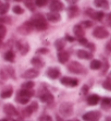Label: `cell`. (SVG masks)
Returning a JSON list of instances; mask_svg holds the SVG:
<instances>
[{
	"mask_svg": "<svg viewBox=\"0 0 111 121\" xmlns=\"http://www.w3.org/2000/svg\"><path fill=\"white\" fill-rule=\"evenodd\" d=\"M32 23H33V25H34V28H36L37 31H45L48 27V23L46 21V19L39 13L36 14L32 19Z\"/></svg>",
	"mask_w": 111,
	"mask_h": 121,
	"instance_id": "obj_1",
	"label": "cell"
},
{
	"mask_svg": "<svg viewBox=\"0 0 111 121\" xmlns=\"http://www.w3.org/2000/svg\"><path fill=\"white\" fill-rule=\"evenodd\" d=\"M68 70L70 72H72L74 74H83V73H86V70L84 69V67L81 65L80 62H76V61H72L70 62L69 65H68Z\"/></svg>",
	"mask_w": 111,
	"mask_h": 121,
	"instance_id": "obj_2",
	"label": "cell"
},
{
	"mask_svg": "<svg viewBox=\"0 0 111 121\" xmlns=\"http://www.w3.org/2000/svg\"><path fill=\"white\" fill-rule=\"evenodd\" d=\"M59 112L63 117H70L73 113V105L71 103H62L59 107Z\"/></svg>",
	"mask_w": 111,
	"mask_h": 121,
	"instance_id": "obj_3",
	"label": "cell"
},
{
	"mask_svg": "<svg viewBox=\"0 0 111 121\" xmlns=\"http://www.w3.org/2000/svg\"><path fill=\"white\" fill-rule=\"evenodd\" d=\"M93 36L98 38V39H103V38H107L109 36V32L108 30L103 26H97V27L94 28V32H93Z\"/></svg>",
	"mask_w": 111,
	"mask_h": 121,
	"instance_id": "obj_4",
	"label": "cell"
},
{
	"mask_svg": "<svg viewBox=\"0 0 111 121\" xmlns=\"http://www.w3.org/2000/svg\"><path fill=\"white\" fill-rule=\"evenodd\" d=\"M34 30V25L32 21H27V22H24L22 25H20L17 27V32L22 35H28L32 31Z\"/></svg>",
	"mask_w": 111,
	"mask_h": 121,
	"instance_id": "obj_5",
	"label": "cell"
},
{
	"mask_svg": "<svg viewBox=\"0 0 111 121\" xmlns=\"http://www.w3.org/2000/svg\"><path fill=\"white\" fill-rule=\"evenodd\" d=\"M101 117L99 111H89V112L83 115V119L85 121H98Z\"/></svg>",
	"mask_w": 111,
	"mask_h": 121,
	"instance_id": "obj_6",
	"label": "cell"
},
{
	"mask_svg": "<svg viewBox=\"0 0 111 121\" xmlns=\"http://www.w3.org/2000/svg\"><path fill=\"white\" fill-rule=\"evenodd\" d=\"M49 8H50V11L59 13L60 11L63 10L64 6H63V3H62L61 1H59V0H52L49 4Z\"/></svg>",
	"mask_w": 111,
	"mask_h": 121,
	"instance_id": "obj_7",
	"label": "cell"
},
{
	"mask_svg": "<svg viewBox=\"0 0 111 121\" xmlns=\"http://www.w3.org/2000/svg\"><path fill=\"white\" fill-rule=\"evenodd\" d=\"M61 83L65 86H70V87H74V86H77L78 84V80L77 79H73V78H62L61 79Z\"/></svg>",
	"mask_w": 111,
	"mask_h": 121,
	"instance_id": "obj_8",
	"label": "cell"
},
{
	"mask_svg": "<svg viewBox=\"0 0 111 121\" xmlns=\"http://www.w3.org/2000/svg\"><path fill=\"white\" fill-rule=\"evenodd\" d=\"M3 111H4V113H6L7 116H10V117H13V116L17 115V108L14 107L13 105H11V104L4 105V106H3Z\"/></svg>",
	"mask_w": 111,
	"mask_h": 121,
	"instance_id": "obj_9",
	"label": "cell"
},
{
	"mask_svg": "<svg viewBox=\"0 0 111 121\" xmlns=\"http://www.w3.org/2000/svg\"><path fill=\"white\" fill-rule=\"evenodd\" d=\"M37 109H38V104H37L36 101H33L30 106H27V107L23 110V115L24 116H31L32 113L35 112Z\"/></svg>",
	"mask_w": 111,
	"mask_h": 121,
	"instance_id": "obj_10",
	"label": "cell"
},
{
	"mask_svg": "<svg viewBox=\"0 0 111 121\" xmlns=\"http://www.w3.org/2000/svg\"><path fill=\"white\" fill-rule=\"evenodd\" d=\"M59 75H60V70H59L58 68H49L47 70V76L49 78V79L51 80H56V79H58Z\"/></svg>",
	"mask_w": 111,
	"mask_h": 121,
	"instance_id": "obj_11",
	"label": "cell"
},
{
	"mask_svg": "<svg viewBox=\"0 0 111 121\" xmlns=\"http://www.w3.org/2000/svg\"><path fill=\"white\" fill-rule=\"evenodd\" d=\"M78 12H80V10H78L77 6L72 4V6H70L68 8V17L70 19H74V17H76L78 15Z\"/></svg>",
	"mask_w": 111,
	"mask_h": 121,
	"instance_id": "obj_12",
	"label": "cell"
},
{
	"mask_svg": "<svg viewBox=\"0 0 111 121\" xmlns=\"http://www.w3.org/2000/svg\"><path fill=\"white\" fill-rule=\"evenodd\" d=\"M39 74V72L36 70V69H30V70H26L23 73V78L25 79H35L37 78Z\"/></svg>",
	"mask_w": 111,
	"mask_h": 121,
	"instance_id": "obj_13",
	"label": "cell"
},
{
	"mask_svg": "<svg viewBox=\"0 0 111 121\" xmlns=\"http://www.w3.org/2000/svg\"><path fill=\"white\" fill-rule=\"evenodd\" d=\"M39 99L43 101V103H46V104H49V103H52L53 99H55V97H53V95L51 93H49V92H45L43 95H40V97H39Z\"/></svg>",
	"mask_w": 111,
	"mask_h": 121,
	"instance_id": "obj_14",
	"label": "cell"
},
{
	"mask_svg": "<svg viewBox=\"0 0 111 121\" xmlns=\"http://www.w3.org/2000/svg\"><path fill=\"white\" fill-rule=\"evenodd\" d=\"M70 58V54L67 51H59L58 52V60L60 63H67Z\"/></svg>",
	"mask_w": 111,
	"mask_h": 121,
	"instance_id": "obj_15",
	"label": "cell"
},
{
	"mask_svg": "<svg viewBox=\"0 0 111 121\" xmlns=\"http://www.w3.org/2000/svg\"><path fill=\"white\" fill-rule=\"evenodd\" d=\"M46 19L48 21H50V22H58V21H60L61 17L57 12H49V13L46 14Z\"/></svg>",
	"mask_w": 111,
	"mask_h": 121,
	"instance_id": "obj_16",
	"label": "cell"
},
{
	"mask_svg": "<svg viewBox=\"0 0 111 121\" xmlns=\"http://www.w3.org/2000/svg\"><path fill=\"white\" fill-rule=\"evenodd\" d=\"M19 49H20V52L22 56H25L27 55L28 50H30V45H28L26 42H22L19 44Z\"/></svg>",
	"mask_w": 111,
	"mask_h": 121,
	"instance_id": "obj_17",
	"label": "cell"
},
{
	"mask_svg": "<svg viewBox=\"0 0 111 121\" xmlns=\"http://www.w3.org/2000/svg\"><path fill=\"white\" fill-rule=\"evenodd\" d=\"M73 32H74L75 36L78 37V38H82V37H84V35H85V31H84V28L81 25H75L74 27H73Z\"/></svg>",
	"mask_w": 111,
	"mask_h": 121,
	"instance_id": "obj_18",
	"label": "cell"
},
{
	"mask_svg": "<svg viewBox=\"0 0 111 121\" xmlns=\"http://www.w3.org/2000/svg\"><path fill=\"white\" fill-rule=\"evenodd\" d=\"M95 6L98 7V8H102L105 10H108L109 9V2L108 0H94Z\"/></svg>",
	"mask_w": 111,
	"mask_h": 121,
	"instance_id": "obj_19",
	"label": "cell"
},
{
	"mask_svg": "<svg viewBox=\"0 0 111 121\" xmlns=\"http://www.w3.org/2000/svg\"><path fill=\"white\" fill-rule=\"evenodd\" d=\"M17 96L25 97V98H30L32 96H34V92L32 90H20L17 92Z\"/></svg>",
	"mask_w": 111,
	"mask_h": 121,
	"instance_id": "obj_20",
	"label": "cell"
},
{
	"mask_svg": "<svg viewBox=\"0 0 111 121\" xmlns=\"http://www.w3.org/2000/svg\"><path fill=\"white\" fill-rule=\"evenodd\" d=\"M99 101H100L99 96L96 95V94L90 95L88 98H87V103H88V105H90V106H95V105H97Z\"/></svg>",
	"mask_w": 111,
	"mask_h": 121,
	"instance_id": "obj_21",
	"label": "cell"
},
{
	"mask_svg": "<svg viewBox=\"0 0 111 121\" xmlns=\"http://www.w3.org/2000/svg\"><path fill=\"white\" fill-rule=\"evenodd\" d=\"M77 57L81 58V59H90L93 55L90 52H88V51L84 50V49H81V50L77 51Z\"/></svg>",
	"mask_w": 111,
	"mask_h": 121,
	"instance_id": "obj_22",
	"label": "cell"
},
{
	"mask_svg": "<svg viewBox=\"0 0 111 121\" xmlns=\"http://www.w3.org/2000/svg\"><path fill=\"white\" fill-rule=\"evenodd\" d=\"M55 47L58 49V51H62L65 47V40L63 38H60V39H57L55 42Z\"/></svg>",
	"mask_w": 111,
	"mask_h": 121,
	"instance_id": "obj_23",
	"label": "cell"
},
{
	"mask_svg": "<svg viewBox=\"0 0 111 121\" xmlns=\"http://www.w3.org/2000/svg\"><path fill=\"white\" fill-rule=\"evenodd\" d=\"M31 63L34 65V67H37V68H42L44 65V61H43L40 58L38 57H34L31 59Z\"/></svg>",
	"mask_w": 111,
	"mask_h": 121,
	"instance_id": "obj_24",
	"label": "cell"
},
{
	"mask_svg": "<svg viewBox=\"0 0 111 121\" xmlns=\"http://www.w3.org/2000/svg\"><path fill=\"white\" fill-rule=\"evenodd\" d=\"M12 93H13V92H12V88L9 87L8 90H4V91H2V92L0 93V97H1V98H3V99L9 98V97H11Z\"/></svg>",
	"mask_w": 111,
	"mask_h": 121,
	"instance_id": "obj_25",
	"label": "cell"
},
{
	"mask_svg": "<svg viewBox=\"0 0 111 121\" xmlns=\"http://www.w3.org/2000/svg\"><path fill=\"white\" fill-rule=\"evenodd\" d=\"M101 67H102V65H101V61H99V60H93L90 62V69L92 70H99Z\"/></svg>",
	"mask_w": 111,
	"mask_h": 121,
	"instance_id": "obj_26",
	"label": "cell"
},
{
	"mask_svg": "<svg viewBox=\"0 0 111 121\" xmlns=\"http://www.w3.org/2000/svg\"><path fill=\"white\" fill-rule=\"evenodd\" d=\"M14 52L12 50H9L7 51L6 54H4V60L6 61H9V62H13L14 61Z\"/></svg>",
	"mask_w": 111,
	"mask_h": 121,
	"instance_id": "obj_27",
	"label": "cell"
},
{
	"mask_svg": "<svg viewBox=\"0 0 111 121\" xmlns=\"http://www.w3.org/2000/svg\"><path fill=\"white\" fill-rule=\"evenodd\" d=\"M9 10L8 3H0V15H4Z\"/></svg>",
	"mask_w": 111,
	"mask_h": 121,
	"instance_id": "obj_28",
	"label": "cell"
},
{
	"mask_svg": "<svg viewBox=\"0 0 111 121\" xmlns=\"http://www.w3.org/2000/svg\"><path fill=\"white\" fill-rule=\"evenodd\" d=\"M11 24V17H0V26H3V24Z\"/></svg>",
	"mask_w": 111,
	"mask_h": 121,
	"instance_id": "obj_29",
	"label": "cell"
},
{
	"mask_svg": "<svg viewBox=\"0 0 111 121\" xmlns=\"http://www.w3.org/2000/svg\"><path fill=\"white\" fill-rule=\"evenodd\" d=\"M34 83L31 81H28V82H24L22 84V90H32V88L34 87Z\"/></svg>",
	"mask_w": 111,
	"mask_h": 121,
	"instance_id": "obj_30",
	"label": "cell"
},
{
	"mask_svg": "<svg viewBox=\"0 0 111 121\" xmlns=\"http://www.w3.org/2000/svg\"><path fill=\"white\" fill-rule=\"evenodd\" d=\"M105 17V13L101 11H96L95 12V17H94V20H97V21H101Z\"/></svg>",
	"mask_w": 111,
	"mask_h": 121,
	"instance_id": "obj_31",
	"label": "cell"
},
{
	"mask_svg": "<svg viewBox=\"0 0 111 121\" xmlns=\"http://www.w3.org/2000/svg\"><path fill=\"white\" fill-rule=\"evenodd\" d=\"M102 87L106 88L107 91H110L111 90V81H110V79H109V78L102 83Z\"/></svg>",
	"mask_w": 111,
	"mask_h": 121,
	"instance_id": "obj_32",
	"label": "cell"
},
{
	"mask_svg": "<svg viewBox=\"0 0 111 121\" xmlns=\"http://www.w3.org/2000/svg\"><path fill=\"white\" fill-rule=\"evenodd\" d=\"M17 101L20 103V104H27L28 101H30V98H25V97H21V96H17Z\"/></svg>",
	"mask_w": 111,
	"mask_h": 121,
	"instance_id": "obj_33",
	"label": "cell"
},
{
	"mask_svg": "<svg viewBox=\"0 0 111 121\" xmlns=\"http://www.w3.org/2000/svg\"><path fill=\"white\" fill-rule=\"evenodd\" d=\"M4 71H6L7 75L11 76V79H15V76H14V71H13V69H12L11 67H7V69Z\"/></svg>",
	"mask_w": 111,
	"mask_h": 121,
	"instance_id": "obj_34",
	"label": "cell"
},
{
	"mask_svg": "<svg viewBox=\"0 0 111 121\" xmlns=\"http://www.w3.org/2000/svg\"><path fill=\"white\" fill-rule=\"evenodd\" d=\"M12 11H13L15 14H22L23 12H24V10H23L20 6H14L13 9H12Z\"/></svg>",
	"mask_w": 111,
	"mask_h": 121,
	"instance_id": "obj_35",
	"label": "cell"
},
{
	"mask_svg": "<svg viewBox=\"0 0 111 121\" xmlns=\"http://www.w3.org/2000/svg\"><path fill=\"white\" fill-rule=\"evenodd\" d=\"M48 0H35V4L37 7H45L47 4Z\"/></svg>",
	"mask_w": 111,
	"mask_h": 121,
	"instance_id": "obj_36",
	"label": "cell"
},
{
	"mask_svg": "<svg viewBox=\"0 0 111 121\" xmlns=\"http://www.w3.org/2000/svg\"><path fill=\"white\" fill-rule=\"evenodd\" d=\"M6 34H7L6 27H4V26H0V40H2L3 38H4Z\"/></svg>",
	"mask_w": 111,
	"mask_h": 121,
	"instance_id": "obj_37",
	"label": "cell"
},
{
	"mask_svg": "<svg viewBox=\"0 0 111 121\" xmlns=\"http://www.w3.org/2000/svg\"><path fill=\"white\" fill-rule=\"evenodd\" d=\"M26 7H27L31 11H34V10H35V3H34L32 0H27V1H26Z\"/></svg>",
	"mask_w": 111,
	"mask_h": 121,
	"instance_id": "obj_38",
	"label": "cell"
},
{
	"mask_svg": "<svg viewBox=\"0 0 111 121\" xmlns=\"http://www.w3.org/2000/svg\"><path fill=\"white\" fill-rule=\"evenodd\" d=\"M102 106L103 107H109L111 104V99L109 98V97H105V98H102Z\"/></svg>",
	"mask_w": 111,
	"mask_h": 121,
	"instance_id": "obj_39",
	"label": "cell"
},
{
	"mask_svg": "<svg viewBox=\"0 0 111 121\" xmlns=\"http://www.w3.org/2000/svg\"><path fill=\"white\" fill-rule=\"evenodd\" d=\"M38 121H52V119H51V117L48 115H43L38 118Z\"/></svg>",
	"mask_w": 111,
	"mask_h": 121,
	"instance_id": "obj_40",
	"label": "cell"
},
{
	"mask_svg": "<svg viewBox=\"0 0 111 121\" xmlns=\"http://www.w3.org/2000/svg\"><path fill=\"white\" fill-rule=\"evenodd\" d=\"M95 12H96V11H94L93 9H87L86 11H85V14H87L88 17H90L92 19H94V17H95Z\"/></svg>",
	"mask_w": 111,
	"mask_h": 121,
	"instance_id": "obj_41",
	"label": "cell"
},
{
	"mask_svg": "<svg viewBox=\"0 0 111 121\" xmlns=\"http://www.w3.org/2000/svg\"><path fill=\"white\" fill-rule=\"evenodd\" d=\"M93 25V23L90 22V21H83V22L81 23V26H82V27H90V26Z\"/></svg>",
	"mask_w": 111,
	"mask_h": 121,
	"instance_id": "obj_42",
	"label": "cell"
},
{
	"mask_svg": "<svg viewBox=\"0 0 111 121\" xmlns=\"http://www.w3.org/2000/svg\"><path fill=\"white\" fill-rule=\"evenodd\" d=\"M0 79H2V80L8 79V75H7V73H6V71L4 70H0Z\"/></svg>",
	"mask_w": 111,
	"mask_h": 121,
	"instance_id": "obj_43",
	"label": "cell"
},
{
	"mask_svg": "<svg viewBox=\"0 0 111 121\" xmlns=\"http://www.w3.org/2000/svg\"><path fill=\"white\" fill-rule=\"evenodd\" d=\"M78 43H80L81 45H87V39L86 38H84V37H82V38H80V39H78Z\"/></svg>",
	"mask_w": 111,
	"mask_h": 121,
	"instance_id": "obj_44",
	"label": "cell"
},
{
	"mask_svg": "<svg viewBox=\"0 0 111 121\" xmlns=\"http://www.w3.org/2000/svg\"><path fill=\"white\" fill-rule=\"evenodd\" d=\"M87 47L89 48V49H90V50L92 51H95V48H96V46L94 45V44H90V43H87Z\"/></svg>",
	"mask_w": 111,
	"mask_h": 121,
	"instance_id": "obj_45",
	"label": "cell"
},
{
	"mask_svg": "<svg viewBox=\"0 0 111 121\" xmlns=\"http://www.w3.org/2000/svg\"><path fill=\"white\" fill-rule=\"evenodd\" d=\"M37 52H38V54H47L48 50L46 49V48H40V49L37 50Z\"/></svg>",
	"mask_w": 111,
	"mask_h": 121,
	"instance_id": "obj_46",
	"label": "cell"
},
{
	"mask_svg": "<svg viewBox=\"0 0 111 121\" xmlns=\"http://www.w3.org/2000/svg\"><path fill=\"white\" fill-rule=\"evenodd\" d=\"M65 39H67L68 42H74L75 38L72 36H70V35H65Z\"/></svg>",
	"mask_w": 111,
	"mask_h": 121,
	"instance_id": "obj_47",
	"label": "cell"
},
{
	"mask_svg": "<svg viewBox=\"0 0 111 121\" xmlns=\"http://www.w3.org/2000/svg\"><path fill=\"white\" fill-rule=\"evenodd\" d=\"M87 92H88V86H87V85H85V86H83V88H82V93H83V94H87Z\"/></svg>",
	"mask_w": 111,
	"mask_h": 121,
	"instance_id": "obj_48",
	"label": "cell"
},
{
	"mask_svg": "<svg viewBox=\"0 0 111 121\" xmlns=\"http://www.w3.org/2000/svg\"><path fill=\"white\" fill-rule=\"evenodd\" d=\"M67 1H69V2L71 3V4H75V3L77 2L78 0H67Z\"/></svg>",
	"mask_w": 111,
	"mask_h": 121,
	"instance_id": "obj_49",
	"label": "cell"
},
{
	"mask_svg": "<svg viewBox=\"0 0 111 121\" xmlns=\"http://www.w3.org/2000/svg\"><path fill=\"white\" fill-rule=\"evenodd\" d=\"M68 121H80V120H77V119H73V120H68Z\"/></svg>",
	"mask_w": 111,
	"mask_h": 121,
	"instance_id": "obj_50",
	"label": "cell"
},
{
	"mask_svg": "<svg viewBox=\"0 0 111 121\" xmlns=\"http://www.w3.org/2000/svg\"><path fill=\"white\" fill-rule=\"evenodd\" d=\"M57 119H58V120H57V121H62V120H61V118H59V117H58V118H57Z\"/></svg>",
	"mask_w": 111,
	"mask_h": 121,
	"instance_id": "obj_51",
	"label": "cell"
},
{
	"mask_svg": "<svg viewBox=\"0 0 111 121\" xmlns=\"http://www.w3.org/2000/svg\"><path fill=\"white\" fill-rule=\"evenodd\" d=\"M14 1H17V2H20V1H23V0H14Z\"/></svg>",
	"mask_w": 111,
	"mask_h": 121,
	"instance_id": "obj_52",
	"label": "cell"
},
{
	"mask_svg": "<svg viewBox=\"0 0 111 121\" xmlns=\"http://www.w3.org/2000/svg\"><path fill=\"white\" fill-rule=\"evenodd\" d=\"M1 43H2V40H0V47H1Z\"/></svg>",
	"mask_w": 111,
	"mask_h": 121,
	"instance_id": "obj_53",
	"label": "cell"
},
{
	"mask_svg": "<svg viewBox=\"0 0 111 121\" xmlns=\"http://www.w3.org/2000/svg\"><path fill=\"white\" fill-rule=\"evenodd\" d=\"M1 121H7V120H6V119H4V120H1Z\"/></svg>",
	"mask_w": 111,
	"mask_h": 121,
	"instance_id": "obj_54",
	"label": "cell"
}]
</instances>
